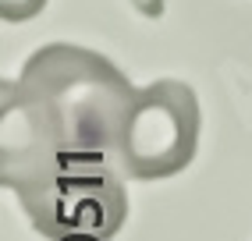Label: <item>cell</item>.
<instances>
[{
  "label": "cell",
  "instance_id": "cell-4",
  "mask_svg": "<svg viewBox=\"0 0 252 241\" xmlns=\"http://www.w3.org/2000/svg\"><path fill=\"white\" fill-rule=\"evenodd\" d=\"M46 7V0H0V18L4 22H29Z\"/></svg>",
  "mask_w": 252,
  "mask_h": 241
},
{
  "label": "cell",
  "instance_id": "cell-1",
  "mask_svg": "<svg viewBox=\"0 0 252 241\" xmlns=\"http://www.w3.org/2000/svg\"><path fill=\"white\" fill-rule=\"evenodd\" d=\"M131 82L86 46L50 43L22 75L4 82L0 99V178L50 156H103L117 167Z\"/></svg>",
  "mask_w": 252,
  "mask_h": 241
},
{
  "label": "cell",
  "instance_id": "cell-3",
  "mask_svg": "<svg viewBox=\"0 0 252 241\" xmlns=\"http://www.w3.org/2000/svg\"><path fill=\"white\" fill-rule=\"evenodd\" d=\"M199 128H203V114L192 85L178 78H160L146 85L135 92L121 142H117V170L135 181L181 174L195 160Z\"/></svg>",
  "mask_w": 252,
  "mask_h": 241
},
{
  "label": "cell",
  "instance_id": "cell-2",
  "mask_svg": "<svg viewBox=\"0 0 252 241\" xmlns=\"http://www.w3.org/2000/svg\"><path fill=\"white\" fill-rule=\"evenodd\" d=\"M0 181L50 241H110L128 220L125 184L103 156H50Z\"/></svg>",
  "mask_w": 252,
  "mask_h": 241
}]
</instances>
